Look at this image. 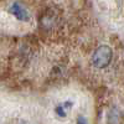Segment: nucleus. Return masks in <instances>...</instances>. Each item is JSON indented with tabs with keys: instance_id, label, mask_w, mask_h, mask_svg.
I'll return each mask as SVG.
<instances>
[{
	"instance_id": "f257e3e1",
	"label": "nucleus",
	"mask_w": 124,
	"mask_h": 124,
	"mask_svg": "<svg viewBox=\"0 0 124 124\" xmlns=\"http://www.w3.org/2000/svg\"><path fill=\"white\" fill-rule=\"evenodd\" d=\"M112 57H113L112 48L107 45H102L94 51V54H93L92 63L97 68H104L110 63Z\"/></svg>"
},
{
	"instance_id": "f03ea898",
	"label": "nucleus",
	"mask_w": 124,
	"mask_h": 124,
	"mask_svg": "<svg viewBox=\"0 0 124 124\" xmlns=\"http://www.w3.org/2000/svg\"><path fill=\"white\" fill-rule=\"evenodd\" d=\"M10 13H11L16 19L19 20H23V21H26V20H29V14L26 10L20 5L19 3H15L13 4V6L10 8Z\"/></svg>"
},
{
	"instance_id": "7ed1b4c3",
	"label": "nucleus",
	"mask_w": 124,
	"mask_h": 124,
	"mask_svg": "<svg viewBox=\"0 0 124 124\" xmlns=\"http://www.w3.org/2000/svg\"><path fill=\"white\" fill-rule=\"evenodd\" d=\"M72 106H73V103L72 102H63L62 104L57 106L56 107V114L61 118H63L67 116V112L72 108Z\"/></svg>"
},
{
	"instance_id": "20e7f679",
	"label": "nucleus",
	"mask_w": 124,
	"mask_h": 124,
	"mask_svg": "<svg viewBox=\"0 0 124 124\" xmlns=\"http://www.w3.org/2000/svg\"><path fill=\"white\" fill-rule=\"evenodd\" d=\"M78 124H87L86 123V119L82 118V117H78Z\"/></svg>"
}]
</instances>
